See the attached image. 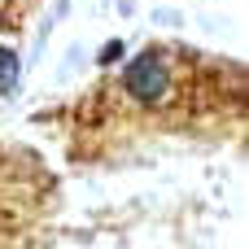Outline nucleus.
<instances>
[{
	"label": "nucleus",
	"instance_id": "obj_1",
	"mask_svg": "<svg viewBox=\"0 0 249 249\" xmlns=\"http://www.w3.org/2000/svg\"><path fill=\"white\" fill-rule=\"evenodd\" d=\"M123 88H127L136 101H144V105L162 101V96H166V88H171L166 61H162L158 53H144V57H136V61L127 66V74H123Z\"/></svg>",
	"mask_w": 249,
	"mask_h": 249
},
{
	"label": "nucleus",
	"instance_id": "obj_2",
	"mask_svg": "<svg viewBox=\"0 0 249 249\" xmlns=\"http://www.w3.org/2000/svg\"><path fill=\"white\" fill-rule=\"evenodd\" d=\"M13 79H18V57L9 48H0V88H9Z\"/></svg>",
	"mask_w": 249,
	"mask_h": 249
}]
</instances>
